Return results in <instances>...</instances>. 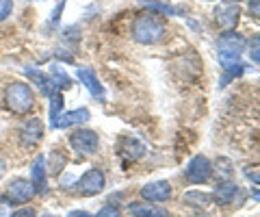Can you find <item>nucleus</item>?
Segmentation results:
<instances>
[{
	"label": "nucleus",
	"instance_id": "20e7f679",
	"mask_svg": "<svg viewBox=\"0 0 260 217\" xmlns=\"http://www.w3.org/2000/svg\"><path fill=\"white\" fill-rule=\"evenodd\" d=\"M104 187H107V178H104V172H102V170H95V167L87 170V172L78 178V182H76V191H78V196H83V198H91V196L102 194Z\"/></svg>",
	"mask_w": 260,
	"mask_h": 217
},
{
	"label": "nucleus",
	"instance_id": "2eb2a0df",
	"mask_svg": "<svg viewBox=\"0 0 260 217\" xmlns=\"http://www.w3.org/2000/svg\"><path fill=\"white\" fill-rule=\"evenodd\" d=\"M24 74H26V78H30L32 83L37 85V89L42 91L46 98H50V96H54L56 91H59V89L54 87V83L50 80V76L44 74L42 70H37V68H26V70H24Z\"/></svg>",
	"mask_w": 260,
	"mask_h": 217
},
{
	"label": "nucleus",
	"instance_id": "7c9ffc66",
	"mask_svg": "<svg viewBox=\"0 0 260 217\" xmlns=\"http://www.w3.org/2000/svg\"><path fill=\"white\" fill-rule=\"evenodd\" d=\"M230 3H234V5H239V3H241V0H230Z\"/></svg>",
	"mask_w": 260,
	"mask_h": 217
},
{
	"label": "nucleus",
	"instance_id": "4468645a",
	"mask_svg": "<svg viewBox=\"0 0 260 217\" xmlns=\"http://www.w3.org/2000/svg\"><path fill=\"white\" fill-rule=\"evenodd\" d=\"M48 170H46V157L44 154H39L35 161H32V165H30V182H32V187H35V194H44L46 187H48Z\"/></svg>",
	"mask_w": 260,
	"mask_h": 217
},
{
	"label": "nucleus",
	"instance_id": "f3484780",
	"mask_svg": "<svg viewBox=\"0 0 260 217\" xmlns=\"http://www.w3.org/2000/svg\"><path fill=\"white\" fill-rule=\"evenodd\" d=\"M137 5L143 7V9L148 11H154V15H180L182 11L178 9V7H172L167 3H160V0H137Z\"/></svg>",
	"mask_w": 260,
	"mask_h": 217
},
{
	"label": "nucleus",
	"instance_id": "b1692460",
	"mask_svg": "<svg viewBox=\"0 0 260 217\" xmlns=\"http://www.w3.org/2000/svg\"><path fill=\"white\" fill-rule=\"evenodd\" d=\"M13 13V0H0V22H5Z\"/></svg>",
	"mask_w": 260,
	"mask_h": 217
},
{
	"label": "nucleus",
	"instance_id": "a211bd4d",
	"mask_svg": "<svg viewBox=\"0 0 260 217\" xmlns=\"http://www.w3.org/2000/svg\"><path fill=\"white\" fill-rule=\"evenodd\" d=\"M237 194H239V187H237V182H232V180L219 182L215 189V198L219 204H230L232 200L237 198Z\"/></svg>",
	"mask_w": 260,
	"mask_h": 217
},
{
	"label": "nucleus",
	"instance_id": "dca6fc26",
	"mask_svg": "<svg viewBox=\"0 0 260 217\" xmlns=\"http://www.w3.org/2000/svg\"><path fill=\"white\" fill-rule=\"evenodd\" d=\"M128 213L133 217H169L167 208H162L158 204H152V202H137V204H130L128 206Z\"/></svg>",
	"mask_w": 260,
	"mask_h": 217
},
{
	"label": "nucleus",
	"instance_id": "412c9836",
	"mask_svg": "<svg viewBox=\"0 0 260 217\" xmlns=\"http://www.w3.org/2000/svg\"><path fill=\"white\" fill-rule=\"evenodd\" d=\"M243 74H245V66H243V61L237 63V66L232 68H225L223 70V76H221V83H219V87H225L228 83H232L234 78H241Z\"/></svg>",
	"mask_w": 260,
	"mask_h": 217
},
{
	"label": "nucleus",
	"instance_id": "5701e85b",
	"mask_svg": "<svg viewBox=\"0 0 260 217\" xmlns=\"http://www.w3.org/2000/svg\"><path fill=\"white\" fill-rule=\"evenodd\" d=\"M65 5H68V0H61V3L54 7V11H52V15H50V20H48V28H50V30H52V28H56V24H59L61 15H63Z\"/></svg>",
	"mask_w": 260,
	"mask_h": 217
},
{
	"label": "nucleus",
	"instance_id": "7ed1b4c3",
	"mask_svg": "<svg viewBox=\"0 0 260 217\" xmlns=\"http://www.w3.org/2000/svg\"><path fill=\"white\" fill-rule=\"evenodd\" d=\"M5 104L7 109L15 115H26L35 107V91L30 89V85L22 83V80H15L9 83L5 89Z\"/></svg>",
	"mask_w": 260,
	"mask_h": 217
},
{
	"label": "nucleus",
	"instance_id": "393cba45",
	"mask_svg": "<svg viewBox=\"0 0 260 217\" xmlns=\"http://www.w3.org/2000/svg\"><path fill=\"white\" fill-rule=\"evenodd\" d=\"M95 217H121V211H119L117 206L109 204V206H102L100 211L95 213Z\"/></svg>",
	"mask_w": 260,
	"mask_h": 217
},
{
	"label": "nucleus",
	"instance_id": "9d476101",
	"mask_svg": "<svg viewBox=\"0 0 260 217\" xmlns=\"http://www.w3.org/2000/svg\"><path fill=\"white\" fill-rule=\"evenodd\" d=\"M91 119V113H89L87 107H80V109H74V111H63V113L50 122V128L52 131H63V128H72V126H80V124H87Z\"/></svg>",
	"mask_w": 260,
	"mask_h": 217
},
{
	"label": "nucleus",
	"instance_id": "2f4dec72",
	"mask_svg": "<svg viewBox=\"0 0 260 217\" xmlns=\"http://www.w3.org/2000/svg\"><path fill=\"white\" fill-rule=\"evenodd\" d=\"M208 3H213V0H208Z\"/></svg>",
	"mask_w": 260,
	"mask_h": 217
},
{
	"label": "nucleus",
	"instance_id": "6e6552de",
	"mask_svg": "<svg viewBox=\"0 0 260 217\" xmlns=\"http://www.w3.org/2000/svg\"><path fill=\"white\" fill-rule=\"evenodd\" d=\"M32 196H35L32 182L26 178H15L9 182V187H7L5 202L7 204H24V202H28V200H32Z\"/></svg>",
	"mask_w": 260,
	"mask_h": 217
},
{
	"label": "nucleus",
	"instance_id": "aec40b11",
	"mask_svg": "<svg viewBox=\"0 0 260 217\" xmlns=\"http://www.w3.org/2000/svg\"><path fill=\"white\" fill-rule=\"evenodd\" d=\"M48 102H50V104H48V115H50V122H54V119L63 113V107H65L63 94L56 91L54 96H50V98H48Z\"/></svg>",
	"mask_w": 260,
	"mask_h": 217
},
{
	"label": "nucleus",
	"instance_id": "c85d7f7f",
	"mask_svg": "<svg viewBox=\"0 0 260 217\" xmlns=\"http://www.w3.org/2000/svg\"><path fill=\"white\" fill-rule=\"evenodd\" d=\"M68 217H93L91 213H87V211H83V208H80V211H72V213H68Z\"/></svg>",
	"mask_w": 260,
	"mask_h": 217
},
{
	"label": "nucleus",
	"instance_id": "ddd939ff",
	"mask_svg": "<svg viewBox=\"0 0 260 217\" xmlns=\"http://www.w3.org/2000/svg\"><path fill=\"white\" fill-rule=\"evenodd\" d=\"M119 159L124 161V163H135V161H139L143 154H145V146L139 141V139H133V137H126L119 141Z\"/></svg>",
	"mask_w": 260,
	"mask_h": 217
},
{
	"label": "nucleus",
	"instance_id": "39448f33",
	"mask_svg": "<svg viewBox=\"0 0 260 217\" xmlns=\"http://www.w3.org/2000/svg\"><path fill=\"white\" fill-rule=\"evenodd\" d=\"M213 172H215L213 163H210L204 154H198V157H193L189 161V165H186L184 178L191 184H204V182H208L210 178H213Z\"/></svg>",
	"mask_w": 260,
	"mask_h": 217
},
{
	"label": "nucleus",
	"instance_id": "423d86ee",
	"mask_svg": "<svg viewBox=\"0 0 260 217\" xmlns=\"http://www.w3.org/2000/svg\"><path fill=\"white\" fill-rule=\"evenodd\" d=\"M70 146L74 148L78 154H95L98 146H100V139H98V133L91 128H76L74 133L70 135Z\"/></svg>",
	"mask_w": 260,
	"mask_h": 217
},
{
	"label": "nucleus",
	"instance_id": "473e14b6",
	"mask_svg": "<svg viewBox=\"0 0 260 217\" xmlns=\"http://www.w3.org/2000/svg\"><path fill=\"white\" fill-rule=\"evenodd\" d=\"M46 217H50V215H46Z\"/></svg>",
	"mask_w": 260,
	"mask_h": 217
},
{
	"label": "nucleus",
	"instance_id": "1a4fd4ad",
	"mask_svg": "<svg viewBox=\"0 0 260 217\" xmlns=\"http://www.w3.org/2000/svg\"><path fill=\"white\" fill-rule=\"evenodd\" d=\"M139 194H141V198L145 200V202L160 204V202H167V200L172 198L174 189L167 180H154V182H148L145 187H141Z\"/></svg>",
	"mask_w": 260,
	"mask_h": 217
},
{
	"label": "nucleus",
	"instance_id": "4be33fe9",
	"mask_svg": "<svg viewBox=\"0 0 260 217\" xmlns=\"http://www.w3.org/2000/svg\"><path fill=\"white\" fill-rule=\"evenodd\" d=\"M65 154H61L59 150H54L52 154H50V159H46V163H50V174H59L63 167H65Z\"/></svg>",
	"mask_w": 260,
	"mask_h": 217
},
{
	"label": "nucleus",
	"instance_id": "cd10ccee",
	"mask_svg": "<svg viewBox=\"0 0 260 217\" xmlns=\"http://www.w3.org/2000/svg\"><path fill=\"white\" fill-rule=\"evenodd\" d=\"M258 3L260 0H249V13L254 15V18H258Z\"/></svg>",
	"mask_w": 260,
	"mask_h": 217
},
{
	"label": "nucleus",
	"instance_id": "c756f323",
	"mask_svg": "<svg viewBox=\"0 0 260 217\" xmlns=\"http://www.w3.org/2000/svg\"><path fill=\"white\" fill-rule=\"evenodd\" d=\"M5 172H7V165H5V161L0 159V178H3V176H5Z\"/></svg>",
	"mask_w": 260,
	"mask_h": 217
},
{
	"label": "nucleus",
	"instance_id": "9b49d317",
	"mask_svg": "<svg viewBox=\"0 0 260 217\" xmlns=\"http://www.w3.org/2000/svg\"><path fill=\"white\" fill-rule=\"evenodd\" d=\"M76 78L87 87V91L91 94L98 102L107 100V89H104V85L100 83V78L95 76L93 70H89V68H76Z\"/></svg>",
	"mask_w": 260,
	"mask_h": 217
},
{
	"label": "nucleus",
	"instance_id": "f03ea898",
	"mask_svg": "<svg viewBox=\"0 0 260 217\" xmlns=\"http://www.w3.org/2000/svg\"><path fill=\"white\" fill-rule=\"evenodd\" d=\"M245 37L239 30H223L217 37V54H219V66L223 70L241 63V54L245 50Z\"/></svg>",
	"mask_w": 260,
	"mask_h": 217
},
{
	"label": "nucleus",
	"instance_id": "a878e982",
	"mask_svg": "<svg viewBox=\"0 0 260 217\" xmlns=\"http://www.w3.org/2000/svg\"><path fill=\"white\" fill-rule=\"evenodd\" d=\"M9 217H37V215H35V211H32L30 206H22V208H15Z\"/></svg>",
	"mask_w": 260,
	"mask_h": 217
},
{
	"label": "nucleus",
	"instance_id": "0eeeda50",
	"mask_svg": "<svg viewBox=\"0 0 260 217\" xmlns=\"http://www.w3.org/2000/svg\"><path fill=\"white\" fill-rule=\"evenodd\" d=\"M215 22L217 26H221L223 30H237L241 22V7L234 3H221L215 7Z\"/></svg>",
	"mask_w": 260,
	"mask_h": 217
},
{
	"label": "nucleus",
	"instance_id": "f257e3e1",
	"mask_svg": "<svg viewBox=\"0 0 260 217\" xmlns=\"http://www.w3.org/2000/svg\"><path fill=\"white\" fill-rule=\"evenodd\" d=\"M167 22L160 15L154 13H139L133 22V39L141 46H154L165 37Z\"/></svg>",
	"mask_w": 260,
	"mask_h": 217
},
{
	"label": "nucleus",
	"instance_id": "bb28decb",
	"mask_svg": "<svg viewBox=\"0 0 260 217\" xmlns=\"http://www.w3.org/2000/svg\"><path fill=\"white\" fill-rule=\"evenodd\" d=\"M249 59L254 61V63L260 61V54H258V35L254 37V42H251V46H249Z\"/></svg>",
	"mask_w": 260,
	"mask_h": 217
},
{
	"label": "nucleus",
	"instance_id": "6ab92c4d",
	"mask_svg": "<svg viewBox=\"0 0 260 217\" xmlns=\"http://www.w3.org/2000/svg\"><path fill=\"white\" fill-rule=\"evenodd\" d=\"M48 76H50V80L54 83V87H56L59 91L70 89V87H72V78H70V74L59 66V63H52L50 70H48Z\"/></svg>",
	"mask_w": 260,
	"mask_h": 217
},
{
	"label": "nucleus",
	"instance_id": "f8f14e48",
	"mask_svg": "<svg viewBox=\"0 0 260 217\" xmlns=\"http://www.w3.org/2000/svg\"><path fill=\"white\" fill-rule=\"evenodd\" d=\"M44 137V122L39 117L26 119V124H22L20 128V139L24 146H37Z\"/></svg>",
	"mask_w": 260,
	"mask_h": 217
}]
</instances>
